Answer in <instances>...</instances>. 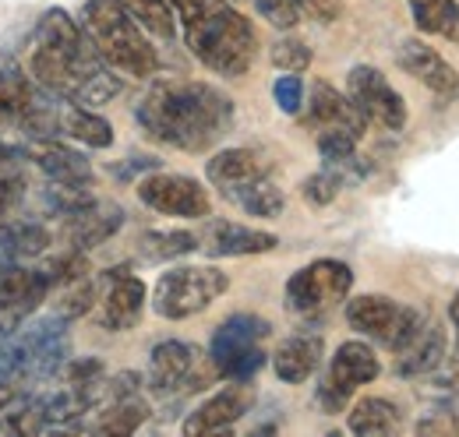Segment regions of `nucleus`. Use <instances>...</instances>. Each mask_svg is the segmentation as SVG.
<instances>
[{"mask_svg": "<svg viewBox=\"0 0 459 437\" xmlns=\"http://www.w3.org/2000/svg\"><path fill=\"white\" fill-rule=\"evenodd\" d=\"M29 67L43 92L74 107L96 109L120 96L124 89V81L110 71V64L92 50L82 25L71 21V14L60 7H50L39 18Z\"/></svg>", "mask_w": 459, "mask_h": 437, "instance_id": "f257e3e1", "label": "nucleus"}, {"mask_svg": "<svg viewBox=\"0 0 459 437\" xmlns=\"http://www.w3.org/2000/svg\"><path fill=\"white\" fill-rule=\"evenodd\" d=\"M142 131L180 152H209L233 127V103L205 81H156L134 109Z\"/></svg>", "mask_w": 459, "mask_h": 437, "instance_id": "f03ea898", "label": "nucleus"}, {"mask_svg": "<svg viewBox=\"0 0 459 437\" xmlns=\"http://www.w3.org/2000/svg\"><path fill=\"white\" fill-rule=\"evenodd\" d=\"M170 4L184 29L187 50L212 74L240 78L251 71L258 54V36L230 0H170Z\"/></svg>", "mask_w": 459, "mask_h": 437, "instance_id": "7ed1b4c3", "label": "nucleus"}, {"mask_svg": "<svg viewBox=\"0 0 459 437\" xmlns=\"http://www.w3.org/2000/svg\"><path fill=\"white\" fill-rule=\"evenodd\" d=\"M78 25L89 36L92 50L120 74L152 78L160 71L156 47L145 39L142 25L127 14V7L120 0H85Z\"/></svg>", "mask_w": 459, "mask_h": 437, "instance_id": "20e7f679", "label": "nucleus"}, {"mask_svg": "<svg viewBox=\"0 0 459 437\" xmlns=\"http://www.w3.org/2000/svg\"><path fill=\"white\" fill-rule=\"evenodd\" d=\"M227 289V272H220L216 265H184V269L160 275V282L152 289V311L167 321H184V318L202 314Z\"/></svg>", "mask_w": 459, "mask_h": 437, "instance_id": "39448f33", "label": "nucleus"}, {"mask_svg": "<svg viewBox=\"0 0 459 437\" xmlns=\"http://www.w3.org/2000/svg\"><path fill=\"white\" fill-rule=\"evenodd\" d=\"M346 321L353 331H360L364 338H375L382 342L385 349H403L413 331L420 328L424 314L413 311V307H403L393 296H382V293H360L353 300H346Z\"/></svg>", "mask_w": 459, "mask_h": 437, "instance_id": "423d86ee", "label": "nucleus"}, {"mask_svg": "<svg viewBox=\"0 0 459 437\" xmlns=\"http://www.w3.org/2000/svg\"><path fill=\"white\" fill-rule=\"evenodd\" d=\"M353 286V272L350 265L336 261V258H318L307 269L290 275L287 282V307L300 318H315L333 311L340 300L350 296Z\"/></svg>", "mask_w": 459, "mask_h": 437, "instance_id": "0eeeda50", "label": "nucleus"}, {"mask_svg": "<svg viewBox=\"0 0 459 437\" xmlns=\"http://www.w3.org/2000/svg\"><path fill=\"white\" fill-rule=\"evenodd\" d=\"M382 374V364L375 356V349L368 342H357L350 338L336 349V356L329 360V371L318 384V406L325 413H340L350 395L360 388V384H371Z\"/></svg>", "mask_w": 459, "mask_h": 437, "instance_id": "6e6552de", "label": "nucleus"}, {"mask_svg": "<svg viewBox=\"0 0 459 437\" xmlns=\"http://www.w3.org/2000/svg\"><path fill=\"white\" fill-rule=\"evenodd\" d=\"M346 96L350 103L364 113L368 124H378L385 131H403L406 127V103L403 96L389 85V78L371 67V64H357L346 74Z\"/></svg>", "mask_w": 459, "mask_h": 437, "instance_id": "1a4fd4ad", "label": "nucleus"}, {"mask_svg": "<svg viewBox=\"0 0 459 437\" xmlns=\"http://www.w3.org/2000/svg\"><path fill=\"white\" fill-rule=\"evenodd\" d=\"M138 198L145 209L170 218H205L212 209L209 191L184 173H152L138 180Z\"/></svg>", "mask_w": 459, "mask_h": 437, "instance_id": "9d476101", "label": "nucleus"}, {"mask_svg": "<svg viewBox=\"0 0 459 437\" xmlns=\"http://www.w3.org/2000/svg\"><path fill=\"white\" fill-rule=\"evenodd\" d=\"M145 282L138 275H131L127 269H110L103 275V293L96 300V318L100 328L107 331H131V328L142 321V311H145Z\"/></svg>", "mask_w": 459, "mask_h": 437, "instance_id": "9b49d317", "label": "nucleus"}, {"mask_svg": "<svg viewBox=\"0 0 459 437\" xmlns=\"http://www.w3.org/2000/svg\"><path fill=\"white\" fill-rule=\"evenodd\" d=\"M202 349L180 338H167L149 353V384L160 395H170L180 388H202Z\"/></svg>", "mask_w": 459, "mask_h": 437, "instance_id": "f8f14e48", "label": "nucleus"}, {"mask_svg": "<svg viewBox=\"0 0 459 437\" xmlns=\"http://www.w3.org/2000/svg\"><path fill=\"white\" fill-rule=\"evenodd\" d=\"M396 64L403 67V74H410L413 81H420L424 89H431L442 103H453L459 96L456 67L438 54V50H431L428 43H420V39H403L400 50H396Z\"/></svg>", "mask_w": 459, "mask_h": 437, "instance_id": "ddd939ff", "label": "nucleus"}, {"mask_svg": "<svg viewBox=\"0 0 459 437\" xmlns=\"http://www.w3.org/2000/svg\"><path fill=\"white\" fill-rule=\"evenodd\" d=\"M307 120L318 134H343L350 141L364 138V113L350 103V96L336 92L329 81H315L311 96H307Z\"/></svg>", "mask_w": 459, "mask_h": 437, "instance_id": "4468645a", "label": "nucleus"}, {"mask_svg": "<svg viewBox=\"0 0 459 437\" xmlns=\"http://www.w3.org/2000/svg\"><path fill=\"white\" fill-rule=\"evenodd\" d=\"M255 391L247 381H230L223 391H216L212 398H205L187 420H184V434L187 437H209V434H227L230 427L251 409Z\"/></svg>", "mask_w": 459, "mask_h": 437, "instance_id": "2eb2a0df", "label": "nucleus"}, {"mask_svg": "<svg viewBox=\"0 0 459 437\" xmlns=\"http://www.w3.org/2000/svg\"><path fill=\"white\" fill-rule=\"evenodd\" d=\"M120 226H124L120 205H114V201H100V198H96L89 209L64 216V236H67V247H74V251H89V247L107 244Z\"/></svg>", "mask_w": 459, "mask_h": 437, "instance_id": "dca6fc26", "label": "nucleus"}, {"mask_svg": "<svg viewBox=\"0 0 459 437\" xmlns=\"http://www.w3.org/2000/svg\"><path fill=\"white\" fill-rule=\"evenodd\" d=\"M276 236L273 233H262V229H251V226H240V222H212L205 229V236L198 240V247L209 254V258H244V254H269L276 251Z\"/></svg>", "mask_w": 459, "mask_h": 437, "instance_id": "f3484780", "label": "nucleus"}, {"mask_svg": "<svg viewBox=\"0 0 459 437\" xmlns=\"http://www.w3.org/2000/svg\"><path fill=\"white\" fill-rule=\"evenodd\" d=\"M446 364V331L435 321H420L413 331V338L396 349V374L400 378H420V374H435Z\"/></svg>", "mask_w": 459, "mask_h": 437, "instance_id": "a211bd4d", "label": "nucleus"}, {"mask_svg": "<svg viewBox=\"0 0 459 437\" xmlns=\"http://www.w3.org/2000/svg\"><path fill=\"white\" fill-rule=\"evenodd\" d=\"M322 356H325V342H322V335H318V331H297V335H290L287 342L276 349V356H273V371H276L280 381L304 384L315 371H318Z\"/></svg>", "mask_w": 459, "mask_h": 437, "instance_id": "6ab92c4d", "label": "nucleus"}, {"mask_svg": "<svg viewBox=\"0 0 459 437\" xmlns=\"http://www.w3.org/2000/svg\"><path fill=\"white\" fill-rule=\"evenodd\" d=\"M269 169H273V159L258 149H223L205 163V176L220 191H227V187H240L247 180L269 176Z\"/></svg>", "mask_w": 459, "mask_h": 437, "instance_id": "aec40b11", "label": "nucleus"}, {"mask_svg": "<svg viewBox=\"0 0 459 437\" xmlns=\"http://www.w3.org/2000/svg\"><path fill=\"white\" fill-rule=\"evenodd\" d=\"M273 325L258 314H233L223 325L212 331V342H209V364H223L227 356L240 353V349H251V346H262L269 338Z\"/></svg>", "mask_w": 459, "mask_h": 437, "instance_id": "412c9836", "label": "nucleus"}, {"mask_svg": "<svg viewBox=\"0 0 459 437\" xmlns=\"http://www.w3.org/2000/svg\"><path fill=\"white\" fill-rule=\"evenodd\" d=\"M36 166L50 176V180H64V184H92V166L82 152L60 145V141H39L32 149Z\"/></svg>", "mask_w": 459, "mask_h": 437, "instance_id": "4be33fe9", "label": "nucleus"}, {"mask_svg": "<svg viewBox=\"0 0 459 437\" xmlns=\"http://www.w3.org/2000/svg\"><path fill=\"white\" fill-rule=\"evenodd\" d=\"M60 134H71L74 141L89 145V149H110L114 145V127L110 120H103L96 109L74 107L60 99Z\"/></svg>", "mask_w": 459, "mask_h": 437, "instance_id": "5701e85b", "label": "nucleus"}, {"mask_svg": "<svg viewBox=\"0 0 459 437\" xmlns=\"http://www.w3.org/2000/svg\"><path fill=\"white\" fill-rule=\"evenodd\" d=\"M223 194H227L240 212H247V216H255V218H280L283 205H287L283 187H276L269 176L247 180V184H240V187H227Z\"/></svg>", "mask_w": 459, "mask_h": 437, "instance_id": "b1692460", "label": "nucleus"}, {"mask_svg": "<svg viewBox=\"0 0 459 437\" xmlns=\"http://www.w3.org/2000/svg\"><path fill=\"white\" fill-rule=\"evenodd\" d=\"M350 434H396L403 427V413L396 402L368 395L350 409Z\"/></svg>", "mask_w": 459, "mask_h": 437, "instance_id": "393cba45", "label": "nucleus"}, {"mask_svg": "<svg viewBox=\"0 0 459 437\" xmlns=\"http://www.w3.org/2000/svg\"><path fill=\"white\" fill-rule=\"evenodd\" d=\"M149 420V402L134 391V395H124V398H114L107 406H100V420H96V434H110V437H124L134 434L142 424Z\"/></svg>", "mask_w": 459, "mask_h": 437, "instance_id": "a878e982", "label": "nucleus"}, {"mask_svg": "<svg viewBox=\"0 0 459 437\" xmlns=\"http://www.w3.org/2000/svg\"><path fill=\"white\" fill-rule=\"evenodd\" d=\"M413 11V25L428 36L459 43V4L456 0H406Z\"/></svg>", "mask_w": 459, "mask_h": 437, "instance_id": "bb28decb", "label": "nucleus"}, {"mask_svg": "<svg viewBox=\"0 0 459 437\" xmlns=\"http://www.w3.org/2000/svg\"><path fill=\"white\" fill-rule=\"evenodd\" d=\"M191 251H198V236L195 233H187V229H149V233H142V240H138V254L145 258V261H173V258H184V254H191Z\"/></svg>", "mask_w": 459, "mask_h": 437, "instance_id": "cd10ccee", "label": "nucleus"}, {"mask_svg": "<svg viewBox=\"0 0 459 437\" xmlns=\"http://www.w3.org/2000/svg\"><path fill=\"white\" fill-rule=\"evenodd\" d=\"M32 85L18 71L14 60L0 56V120H22V113L32 103Z\"/></svg>", "mask_w": 459, "mask_h": 437, "instance_id": "c85d7f7f", "label": "nucleus"}, {"mask_svg": "<svg viewBox=\"0 0 459 437\" xmlns=\"http://www.w3.org/2000/svg\"><path fill=\"white\" fill-rule=\"evenodd\" d=\"M127 7V14L152 36L167 39L170 43L177 36V14H173V4L170 0H120Z\"/></svg>", "mask_w": 459, "mask_h": 437, "instance_id": "c756f323", "label": "nucleus"}, {"mask_svg": "<svg viewBox=\"0 0 459 437\" xmlns=\"http://www.w3.org/2000/svg\"><path fill=\"white\" fill-rule=\"evenodd\" d=\"M0 247L11 258H36L50 247V233L39 222H14V226H0Z\"/></svg>", "mask_w": 459, "mask_h": 437, "instance_id": "7c9ffc66", "label": "nucleus"}, {"mask_svg": "<svg viewBox=\"0 0 459 437\" xmlns=\"http://www.w3.org/2000/svg\"><path fill=\"white\" fill-rule=\"evenodd\" d=\"M96 300H100V286L92 282V275H85V278L64 286V293L57 300V318L60 321H74V318L89 314L96 307Z\"/></svg>", "mask_w": 459, "mask_h": 437, "instance_id": "2f4dec72", "label": "nucleus"}, {"mask_svg": "<svg viewBox=\"0 0 459 437\" xmlns=\"http://www.w3.org/2000/svg\"><path fill=\"white\" fill-rule=\"evenodd\" d=\"M39 272H43V278H47L50 286H71V282H78V278H85V275L92 272V265H89L85 251L67 247L64 254L50 258V261H47Z\"/></svg>", "mask_w": 459, "mask_h": 437, "instance_id": "473e14b6", "label": "nucleus"}, {"mask_svg": "<svg viewBox=\"0 0 459 437\" xmlns=\"http://www.w3.org/2000/svg\"><path fill=\"white\" fill-rule=\"evenodd\" d=\"M47 201L57 216H71V212H82L96 201V194L89 191V184H64V180H54L47 187Z\"/></svg>", "mask_w": 459, "mask_h": 437, "instance_id": "72a5a7b5", "label": "nucleus"}, {"mask_svg": "<svg viewBox=\"0 0 459 437\" xmlns=\"http://www.w3.org/2000/svg\"><path fill=\"white\" fill-rule=\"evenodd\" d=\"M340 187H343V180L333 173V169H318V173H311L307 180H304V201L307 205H315V209H325V205H333L336 201V194H340Z\"/></svg>", "mask_w": 459, "mask_h": 437, "instance_id": "f704fd0d", "label": "nucleus"}, {"mask_svg": "<svg viewBox=\"0 0 459 437\" xmlns=\"http://www.w3.org/2000/svg\"><path fill=\"white\" fill-rule=\"evenodd\" d=\"M22 194H25V176H22V169L11 163V159H4V152H0V218H7L18 209Z\"/></svg>", "mask_w": 459, "mask_h": 437, "instance_id": "c9c22d12", "label": "nucleus"}, {"mask_svg": "<svg viewBox=\"0 0 459 437\" xmlns=\"http://www.w3.org/2000/svg\"><path fill=\"white\" fill-rule=\"evenodd\" d=\"M269 56H273V64H276L280 71H287V74H300V71L311 67V47L300 43V39H276Z\"/></svg>", "mask_w": 459, "mask_h": 437, "instance_id": "e433bc0d", "label": "nucleus"}, {"mask_svg": "<svg viewBox=\"0 0 459 437\" xmlns=\"http://www.w3.org/2000/svg\"><path fill=\"white\" fill-rule=\"evenodd\" d=\"M255 4V11L269 21V25H276V29H297V21H300V7H297V0H251Z\"/></svg>", "mask_w": 459, "mask_h": 437, "instance_id": "4c0bfd02", "label": "nucleus"}, {"mask_svg": "<svg viewBox=\"0 0 459 437\" xmlns=\"http://www.w3.org/2000/svg\"><path fill=\"white\" fill-rule=\"evenodd\" d=\"M273 96H276V107L283 109V113H300L304 107V81H300V74H280L276 78V85H273Z\"/></svg>", "mask_w": 459, "mask_h": 437, "instance_id": "58836bf2", "label": "nucleus"}, {"mask_svg": "<svg viewBox=\"0 0 459 437\" xmlns=\"http://www.w3.org/2000/svg\"><path fill=\"white\" fill-rule=\"evenodd\" d=\"M297 7H300V14H307L315 21H325V25L343 14V0H297Z\"/></svg>", "mask_w": 459, "mask_h": 437, "instance_id": "ea45409f", "label": "nucleus"}, {"mask_svg": "<svg viewBox=\"0 0 459 437\" xmlns=\"http://www.w3.org/2000/svg\"><path fill=\"white\" fill-rule=\"evenodd\" d=\"M442 420H446V434H459V402L442 409Z\"/></svg>", "mask_w": 459, "mask_h": 437, "instance_id": "a19ab883", "label": "nucleus"}, {"mask_svg": "<svg viewBox=\"0 0 459 437\" xmlns=\"http://www.w3.org/2000/svg\"><path fill=\"white\" fill-rule=\"evenodd\" d=\"M449 321L459 328V293L453 296V304H449Z\"/></svg>", "mask_w": 459, "mask_h": 437, "instance_id": "79ce46f5", "label": "nucleus"}, {"mask_svg": "<svg viewBox=\"0 0 459 437\" xmlns=\"http://www.w3.org/2000/svg\"><path fill=\"white\" fill-rule=\"evenodd\" d=\"M456 360H459V328H456Z\"/></svg>", "mask_w": 459, "mask_h": 437, "instance_id": "37998d69", "label": "nucleus"}, {"mask_svg": "<svg viewBox=\"0 0 459 437\" xmlns=\"http://www.w3.org/2000/svg\"><path fill=\"white\" fill-rule=\"evenodd\" d=\"M0 335H4V331H0Z\"/></svg>", "mask_w": 459, "mask_h": 437, "instance_id": "c03bdc74", "label": "nucleus"}]
</instances>
